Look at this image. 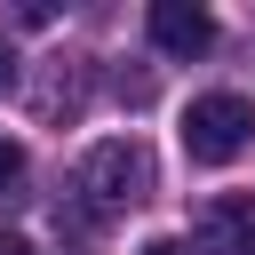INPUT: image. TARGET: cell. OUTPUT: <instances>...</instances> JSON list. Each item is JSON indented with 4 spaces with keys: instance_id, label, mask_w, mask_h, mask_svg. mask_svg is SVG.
Segmentation results:
<instances>
[{
    "instance_id": "obj_4",
    "label": "cell",
    "mask_w": 255,
    "mask_h": 255,
    "mask_svg": "<svg viewBox=\"0 0 255 255\" xmlns=\"http://www.w3.org/2000/svg\"><path fill=\"white\" fill-rule=\"evenodd\" d=\"M151 48L159 56H175V64H191V56H207L215 48V16L207 8H191V0H151Z\"/></svg>"
},
{
    "instance_id": "obj_2",
    "label": "cell",
    "mask_w": 255,
    "mask_h": 255,
    "mask_svg": "<svg viewBox=\"0 0 255 255\" xmlns=\"http://www.w3.org/2000/svg\"><path fill=\"white\" fill-rule=\"evenodd\" d=\"M247 143H255V104H247V96H231V88L191 96V112H183V151H191L199 167H223V159H239Z\"/></svg>"
},
{
    "instance_id": "obj_9",
    "label": "cell",
    "mask_w": 255,
    "mask_h": 255,
    "mask_svg": "<svg viewBox=\"0 0 255 255\" xmlns=\"http://www.w3.org/2000/svg\"><path fill=\"white\" fill-rule=\"evenodd\" d=\"M143 255H183V247H175V239H151V247H143Z\"/></svg>"
},
{
    "instance_id": "obj_8",
    "label": "cell",
    "mask_w": 255,
    "mask_h": 255,
    "mask_svg": "<svg viewBox=\"0 0 255 255\" xmlns=\"http://www.w3.org/2000/svg\"><path fill=\"white\" fill-rule=\"evenodd\" d=\"M0 255H32V239L24 231H0Z\"/></svg>"
},
{
    "instance_id": "obj_5",
    "label": "cell",
    "mask_w": 255,
    "mask_h": 255,
    "mask_svg": "<svg viewBox=\"0 0 255 255\" xmlns=\"http://www.w3.org/2000/svg\"><path fill=\"white\" fill-rule=\"evenodd\" d=\"M80 96H88L80 64H56V72H48V88H40V112H48V120H56V112H80Z\"/></svg>"
},
{
    "instance_id": "obj_3",
    "label": "cell",
    "mask_w": 255,
    "mask_h": 255,
    "mask_svg": "<svg viewBox=\"0 0 255 255\" xmlns=\"http://www.w3.org/2000/svg\"><path fill=\"white\" fill-rule=\"evenodd\" d=\"M199 255H255V191H215L191 223Z\"/></svg>"
},
{
    "instance_id": "obj_1",
    "label": "cell",
    "mask_w": 255,
    "mask_h": 255,
    "mask_svg": "<svg viewBox=\"0 0 255 255\" xmlns=\"http://www.w3.org/2000/svg\"><path fill=\"white\" fill-rule=\"evenodd\" d=\"M151 183H159V167H151V151H143V135H104L88 159H80V191L112 215V207H135V199H151Z\"/></svg>"
},
{
    "instance_id": "obj_6",
    "label": "cell",
    "mask_w": 255,
    "mask_h": 255,
    "mask_svg": "<svg viewBox=\"0 0 255 255\" xmlns=\"http://www.w3.org/2000/svg\"><path fill=\"white\" fill-rule=\"evenodd\" d=\"M16 183H24V143H16V135H0V199H8Z\"/></svg>"
},
{
    "instance_id": "obj_7",
    "label": "cell",
    "mask_w": 255,
    "mask_h": 255,
    "mask_svg": "<svg viewBox=\"0 0 255 255\" xmlns=\"http://www.w3.org/2000/svg\"><path fill=\"white\" fill-rule=\"evenodd\" d=\"M8 88H16V48L0 40V96H8Z\"/></svg>"
}]
</instances>
